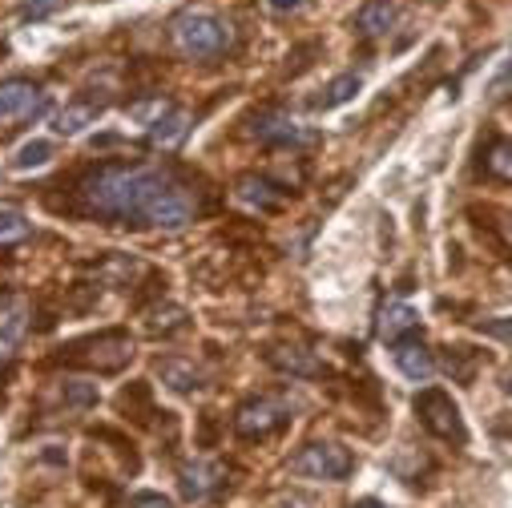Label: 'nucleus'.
<instances>
[{"label": "nucleus", "instance_id": "24", "mask_svg": "<svg viewBox=\"0 0 512 508\" xmlns=\"http://www.w3.org/2000/svg\"><path fill=\"white\" fill-rule=\"evenodd\" d=\"M33 234V222L25 218V214H17V210H0V250H9V246H17V242H25Z\"/></svg>", "mask_w": 512, "mask_h": 508}, {"label": "nucleus", "instance_id": "28", "mask_svg": "<svg viewBox=\"0 0 512 508\" xmlns=\"http://www.w3.org/2000/svg\"><path fill=\"white\" fill-rule=\"evenodd\" d=\"M464 355H468V347H452V351H448V363H444V367L460 379V384H468V379H472V363H468Z\"/></svg>", "mask_w": 512, "mask_h": 508}, {"label": "nucleus", "instance_id": "26", "mask_svg": "<svg viewBox=\"0 0 512 508\" xmlns=\"http://www.w3.org/2000/svg\"><path fill=\"white\" fill-rule=\"evenodd\" d=\"M170 109H174V105H170L166 97H150V101L130 105V117H134V121H142V125H158V121H162Z\"/></svg>", "mask_w": 512, "mask_h": 508}, {"label": "nucleus", "instance_id": "3", "mask_svg": "<svg viewBox=\"0 0 512 508\" xmlns=\"http://www.w3.org/2000/svg\"><path fill=\"white\" fill-rule=\"evenodd\" d=\"M61 359L89 367V371H101V375H113L134 359V339H130V331H117V327L97 331V335H85V339H73L69 347H61Z\"/></svg>", "mask_w": 512, "mask_h": 508}, {"label": "nucleus", "instance_id": "8", "mask_svg": "<svg viewBox=\"0 0 512 508\" xmlns=\"http://www.w3.org/2000/svg\"><path fill=\"white\" fill-rule=\"evenodd\" d=\"M49 109V93L33 77H5L0 81V121H29Z\"/></svg>", "mask_w": 512, "mask_h": 508}, {"label": "nucleus", "instance_id": "1", "mask_svg": "<svg viewBox=\"0 0 512 508\" xmlns=\"http://www.w3.org/2000/svg\"><path fill=\"white\" fill-rule=\"evenodd\" d=\"M77 206L89 218L117 226L182 230L198 214V194L174 178L166 166L146 162H105L77 182Z\"/></svg>", "mask_w": 512, "mask_h": 508}, {"label": "nucleus", "instance_id": "18", "mask_svg": "<svg viewBox=\"0 0 512 508\" xmlns=\"http://www.w3.org/2000/svg\"><path fill=\"white\" fill-rule=\"evenodd\" d=\"M97 117H101V101H73V105H65L57 113V134L73 138V134L85 130V125H93Z\"/></svg>", "mask_w": 512, "mask_h": 508}, {"label": "nucleus", "instance_id": "30", "mask_svg": "<svg viewBox=\"0 0 512 508\" xmlns=\"http://www.w3.org/2000/svg\"><path fill=\"white\" fill-rule=\"evenodd\" d=\"M267 9H271L275 17H287V13H299V9H303V0H267Z\"/></svg>", "mask_w": 512, "mask_h": 508}, {"label": "nucleus", "instance_id": "32", "mask_svg": "<svg viewBox=\"0 0 512 508\" xmlns=\"http://www.w3.org/2000/svg\"><path fill=\"white\" fill-rule=\"evenodd\" d=\"M275 508H311V500H303V496H283Z\"/></svg>", "mask_w": 512, "mask_h": 508}, {"label": "nucleus", "instance_id": "7", "mask_svg": "<svg viewBox=\"0 0 512 508\" xmlns=\"http://www.w3.org/2000/svg\"><path fill=\"white\" fill-rule=\"evenodd\" d=\"M291 472L311 476V480H347L355 472V456L335 440H311L307 448L295 452Z\"/></svg>", "mask_w": 512, "mask_h": 508}, {"label": "nucleus", "instance_id": "23", "mask_svg": "<svg viewBox=\"0 0 512 508\" xmlns=\"http://www.w3.org/2000/svg\"><path fill=\"white\" fill-rule=\"evenodd\" d=\"M53 154H57V146H53V142H45V138L25 142V146L17 150V158H13V170H17V174H25V170H41V166H49V162H53Z\"/></svg>", "mask_w": 512, "mask_h": 508}, {"label": "nucleus", "instance_id": "19", "mask_svg": "<svg viewBox=\"0 0 512 508\" xmlns=\"http://www.w3.org/2000/svg\"><path fill=\"white\" fill-rule=\"evenodd\" d=\"M186 319H190V315H186V307H178V303H166V307H150V311H146V331L166 339V335L182 331V327H186Z\"/></svg>", "mask_w": 512, "mask_h": 508}, {"label": "nucleus", "instance_id": "33", "mask_svg": "<svg viewBox=\"0 0 512 508\" xmlns=\"http://www.w3.org/2000/svg\"><path fill=\"white\" fill-rule=\"evenodd\" d=\"M508 396H512V375H508Z\"/></svg>", "mask_w": 512, "mask_h": 508}, {"label": "nucleus", "instance_id": "16", "mask_svg": "<svg viewBox=\"0 0 512 508\" xmlns=\"http://www.w3.org/2000/svg\"><path fill=\"white\" fill-rule=\"evenodd\" d=\"M190 125H194V113L174 105L158 125H150V146L154 150H178L186 142V134H190Z\"/></svg>", "mask_w": 512, "mask_h": 508}, {"label": "nucleus", "instance_id": "27", "mask_svg": "<svg viewBox=\"0 0 512 508\" xmlns=\"http://www.w3.org/2000/svg\"><path fill=\"white\" fill-rule=\"evenodd\" d=\"M61 9V0H21V17L25 21H45Z\"/></svg>", "mask_w": 512, "mask_h": 508}, {"label": "nucleus", "instance_id": "13", "mask_svg": "<svg viewBox=\"0 0 512 508\" xmlns=\"http://www.w3.org/2000/svg\"><path fill=\"white\" fill-rule=\"evenodd\" d=\"M222 480H226V468L218 460H194L178 472V488L186 500H206Z\"/></svg>", "mask_w": 512, "mask_h": 508}, {"label": "nucleus", "instance_id": "25", "mask_svg": "<svg viewBox=\"0 0 512 508\" xmlns=\"http://www.w3.org/2000/svg\"><path fill=\"white\" fill-rule=\"evenodd\" d=\"M488 174L512 182V142H508V138L492 142V150H488Z\"/></svg>", "mask_w": 512, "mask_h": 508}, {"label": "nucleus", "instance_id": "34", "mask_svg": "<svg viewBox=\"0 0 512 508\" xmlns=\"http://www.w3.org/2000/svg\"><path fill=\"white\" fill-rule=\"evenodd\" d=\"M363 508H379V504H363Z\"/></svg>", "mask_w": 512, "mask_h": 508}, {"label": "nucleus", "instance_id": "10", "mask_svg": "<svg viewBox=\"0 0 512 508\" xmlns=\"http://www.w3.org/2000/svg\"><path fill=\"white\" fill-rule=\"evenodd\" d=\"M234 198H238L242 206H250V210H259V214H279V210L287 206V190L275 186V182L263 178V174H242V178L234 182Z\"/></svg>", "mask_w": 512, "mask_h": 508}, {"label": "nucleus", "instance_id": "9", "mask_svg": "<svg viewBox=\"0 0 512 508\" xmlns=\"http://www.w3.org/2000/svg\"><path fill=\"white\" fill-rule=\"evenodd\" d=\"M29 323H33V307L29 299L21 295H0V371H9L13 359H17V347L25 343L29 335Z\"/></svg>", "mask_w": 512, "mask_h": 508}, {"label": "nucleus", "instance_id": "6", "mask_svg": "<svg viewBox=\"0 0 512 508\" xmlns=\"http://www.w3.org/2000/svg\"><path fill=\"white\" fill-rule=\"evenodd\" d=\"M291 412H295V404H291L287 396H254V400L238 404V412H234V432H238L242 440H263V436L279 432V428L291 420Z\"/></svg>", "mask_w": 512, "mask_h": 508}, {"label": "nucleus", "instance_id": "17", "mask_svg": "<svg viewBox=\"0 0 512 508\" xmlns=\"http://www.w3.org/2000/svg\"><path fill=\"white\" fill-rule=\"evenodd\" d=\"M267 359H271V367H279L283 375H295V379H315V375L327 371L315 359V351H307V347H275Z\"/></svg>", "mask_w": 512, "mask_h": 508}, {"label": "nucleus", "instance_id": "2", "mask_svg": "<svg viewBox=\"0 0 512 508\" xmlns=\"http://www.w3.org/2000/svg\"><path fill=\"white\" fill-rule=\"evenodd\" d=\"M170 41L190 61H210L230 49V25L206 9H186L170 21Z\"/></svg>", "mask_w": 512, "mask_h": 508}, {"label": "nucleus", "instance_id": "20", "mask_svg": "<svg viewBox=\"0 0 512 508\" xmlns=\"http://www.w3.org/2000/svg\"><path fill=\"white\" fill-rule=\"evenodd\" d=\"M93 271H97V279H101V283L117 287V283H130V279L142 271V263H138V259H130V254H109V259H101Z\"/></svg>", "mask_w": 512, "mask_h": 508}, {"label": "nucleus", "instance_id": "29", "mask_svg": "<svg viewBox=\"0 0 512 508\" xmlns=\"http://www.w3.org/2000/svg\"><path fill=\"white\" fill-rule=\"evenodd\" d=\"M125 508H174V504H170L162 492H138V496H134L130 504H125Z\"/></svg>", "mask_w": 512, "mask_h": 508}, {"label": "nucleus", "instance_id": "11", "mask_svg": "<svg viewBox=\"0 0 512 508\" xmlns=\"http://www.w3.org/2000/svg\"><path fill=\"white\" fill-rule=\"evenodd\" d=\"M158 375H162V384H166L174 396H194V392L206 388V371H202L194 359H182V355L158 359Z\"/></svg>", "mask_w": 512, "mask_h": 508}, {"label": "nucleus", "instance_id": "15", "mask_svg": "<svg viewBox=\"0 0 512 508\" xmlns=\"http://www.w3.org/2000/svg\"><path fill=\"white\" fill-rule=\"evenodd\" d=\"M396 25V9H392V0H367V5L355 13V33L363 41H379V37H388Z\"/></svg>", "mask_w": 512, "mask_h": 508}, {"label": "nucleus", "instance_id": "5", "mask_svg": "<svg viewBox=\"0 0 512 508\" xmlns=\"http://www.w3.org/2000/svg\"><path fill=\"white\" fill-rule=\"evenodd\" d=\"M416 420L436 436V440H448V444H468V428H464V416L456 408V400L444 392V388H424L416 400Z\"/></svg>", "mask_w": 512, "mask_h": 508}, {"label": "nucleus", "instance_id": "4", "mask_svg": "<svg viewBox=\"0 0 512 508\" xmlns=\"http://www.w3.org/2000/svg\"><path fill=\"white\" fill-rule=\"evenodd\" d=\"M250 138L259 142V146H271V150H307V146L319 142L315 130L299 125L283 109H259V113H250Z\"/></svg>", "mask_w": 512, "mask_h": 508}, {"label": "nucleus", "instance_id": "22", "mask_svg": "<svg viewBox=\"0 0 512 508\" xmlns=\"http://www.w3.org/2000/svg\"><path fill=\"white\" fill-rule=\"evenodd\" d=\"M101 400V392H97V384H89V379H77V375H69V379H61V404L65 408H93Z\"/></svg>", "mask_w": 512, "mask_h": 508}, {"label": "nucleus", "instance_id": "21", "mask_svg": "<svg viewBox=\"0 0 512 508\" xmlns=\"http://www.w3.org/2000/svg\"><path fill=\"white\" fill-rule=\"evenodd\" d=\"M359 89H363V77H359V73H343V77H335V81L323 89V97L315 101V109H323V113H327V109H339V105H347Z\"/></svg>", "mask_w": 512, "mask_h": 508}, {"label": "nucleus", "instance_id": "12", "mask_svg": "<svg viewBox=\"0 0 512 508\" xmlns=\"http://www.w3.org/2000/svg\"><path fill=\"white\" fill-rule=\"evenodd\" d=\"M392 363H396V371H400L404 379H412V384H424V379H432V371H436L432 351H428L416 335L392 343Z\"/></svg>", "mask_w": 512, "mask_h": 508}, {"label": "nucleus", "instance_id": "31", "mask_svg": "<svg viewBox=\"0 0 512 508\" xmlns=\"http://www.w3.org/2000/svg\"><path fill=\"white\" fill-rule=\"evenodd\" d=\"M484 331H488V335H500V339L512 343V323H484Z\"/></svg>", "mask_w": 512, "mask_h": 508}, {"label": "nucleus", "instance_id": "14", "mask_svg": "<svg viewBox=\"0 0 512 508\" xmlns=\"http://www.w3.org/2000/svg\"><path fill=\"white\" fill-rule=\"evenodd\" d=\"M416 327H420V315L408 303H388L379 311V319H375V331H379L383 343H400V339L416 335Z\"/></svg>", "mask_w": 512, "mask_h": 508}]
</instances>
